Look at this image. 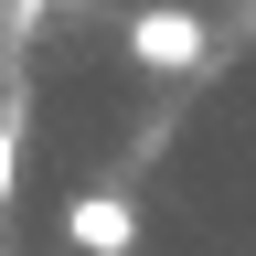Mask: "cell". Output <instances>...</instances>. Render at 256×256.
I'll return each mask as SVG.
<instances>
[{"mask_svg":"<svg viewBox=\"0 0 256 256\" xmlns=\"http://www.w3.org/2000/svg\"><path fill=\"white\" fill-rule=\"evenodd\" d=\"M128 54H139L150 75H192V64H203V22L160 0V11H139V22H128Z\"/></svg>","mask_w":256,"mask_h":256,"instance_id":"1","label":"cell"},{"mask_svg":"<svg viewBox=\"0 0 256 256\" xmlns=\"http://www.w3.org/2000/svg\"><path fill=\"white\" fill-rule=\"evenodd\" d=\"M64 235H75L86 256H128V246H139V203H128V192H75Z\"/></svg>","mask_w":256,"mask_h":256,"instance_id":"2","label":"cell"},{"mask_svg":"<svg viewBox=\"0 0 256 256\" xmlns=\"http://www.w3.org/2000/svg\"><path fill=\"white\" fill-rule=\"evenodd\" d=\"M11 182H22V128L0 118V214H11Z\"/></svg>","mask_w":256,"mask_h":256,"instance_id":"3","label":"cell"}]
</instances>
